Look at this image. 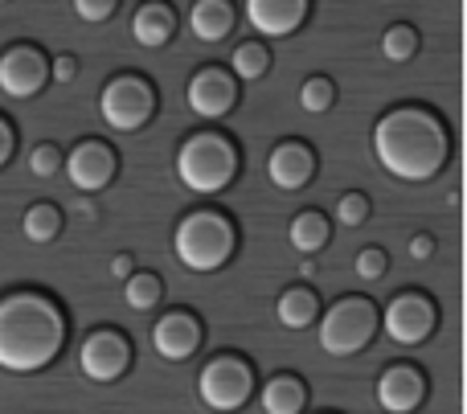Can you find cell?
<instances>
[{
	"label": "cell",
	"mask_w": 467,
	"mask_h": 414,
	"mask_svg": "<svg viewBox=\"0 0 467 414\" xmlns=\"http://www.w3.org/2000/svg\"><path fill=\"white\" fill-rule=\"evenodd\" d=\"M66 345V316L46 292L0 295V369L5 374H41Z\"/></svg>",
	"instance_id": "6da1fadb"
},
{
	"label": "cell",
	"mask_w": 467,
	"mask_h": 414,
	"mask_svg": "<svg viewBox=\"0 0 467 414\" xmlns=\"http://www.w3.org/2000/svg\"><path fill=\"white\" fill-rule=\"evenodd\" d=\"M373 152L398 181H427L447 164V128L427 107H398L373 128Z\"/></svg>",
	"instance_id": "7a4b0ae2"
},
{
	"label": "cell",
	"mask_w": 467,
	"mask_h": 414,
	"mask_svg": "<svg viewBox=\"0 0 467 414\" xmlns=\"http://www.w3.org/2000/svg\"><path fill=\"white\" fill-rule=\"evenodd\" d=\"M234 243H238V238H234V222L218 210L185 213V218L177 222V234H172V251H177L181 267L197 271V275L226 267L234 254Z\"/></svg>",
	"instance_id": "3957f363"
},
{
	"label": "cell",
	"mask_w": 467,
	"mask_h": 414,
	"mask_svg": "<svg viewBox=\"0 0 467 414\" xmlns=\"http://www.w3.org/2000/svg\"><path fill=\"white\" fill-rule=\"evenodd\" d=\"M238 172V152L218 131H197L177 148V177L193 193H222Z\"/></svg>",
	"instance_id": "277c9868"
},
{
	"label": "cell",
	"mask_w": 467,
	"mask_h": 414,
	"mask_svg": "<svg viewBox=\"0 0 467 414\" xmlns=\"http://www.w3.org/2000/svg\"><path fill=\"white\" fill-rule=\"evenodd\" d=\"M373 328H378V308H373L369 300H361V295H348L337 308L324 312L320 345L332 357H353V353H361L365 345H369Z\"/></svg>",
	"instance_id": "5b68a950"
},
{
	"label": "cell",
	"mask_w": 467,
	"mask_h": 414,
	"mask_svg": "<svg viewBox=\"0 0 467 414\" xmlns=\"http://www.w3.org/2000/svg\"><path fill=\"white\" fill-rule=\"evenodd\" d=\"M99 115L111 131H140L156 115V90L140 74H119L99 95Z\"/></svg>",
	"instance_id": "8992f818"
},
{
	"label": "cell",
	"mask_w": 467,
	"mask_h": 414,
	"mask_svg": "<svg viewBox=\"0 0 467 414\" xmlns=\"http://www.w3.org/2000/svg\"><path fill=\"white\" fill-rule=\"evenodd\" d=\"M250 390H254V374H250V366L242 357H234V353H222V357L205 361V369L197 374V394H202V402L210 410H238L242 402L250 398Z\"/></svg>",
	"instance_id": "52a82bcc"
},
{
	"label": "cell",
	"mask_w": 467,
	"mask_h": 414,
	"mask_svg": "<svg viewBox=\"0 0 467 414\" xmlns=\"http://www.w3.org/2000/svg\"><path fill=\"white\" fill-rule=\"evenodd\" d=\"M131 366V345L123 333H115V328H99V333H90L87 341L78 345V369L82 378H90V382L107 386V382H119L123 374H128Z\"/></svg>",
	"instance_id": "ba28073f"
},
{
	"label": "cell",
	"mask_w": 467,
	"mask_h": 414,
	"mask_svg": "<svg viewBox=\"0 0 467 414\" xmlns=\"http://www.w3.org/2000/svg\"><path fill=\"white\" fill-rule=\"evenodd\" d=\"M49 82V57L37 46H8L0 54V90L8 98H33Z\"/></svg>",
	"instance_id": "9c48e42d"
},
{
	"label": "cell",
	"mask_w": 467,
	"mask_h": 414,
	"mask_svg": "<svg viewBox=\"0 0 467 414\" xmlns=\"http://www.w3.org/2000/svg\"><path fill=\"white\" fill-rule=\"evenodd\" d=\"M115 169H119V160H115L111 144H103V140H78L70 148V156H66V177H70V185L78 193L107 189L115 181Z\"/></svg>",
	"instance_id": "30bf717a"
},
{
	"label": "cell",
	"mask_w": 467,
	"mask_h": 414,
	"mask_svg": "<svg viewBox=\"0 0 467 414\" xmlns=\"http://www.w3.org/2000/svg\"><path fill=\"white\" fill-rule=\"evenodd\" d=\"M381 325H386L389 341L419 345V341H427L431 328H435V308H431L427 295L406 292V295H394V300H389V308L381 312Z\"/></svg>",
	"instance_id": "8fae6325"
},
{
	"label": "cell",
	"mask_w": 467,
	"mask_h": 414,
	"mask_svg": "<svg viewBox=\"0 0 467 414\" xmlns=\"http://www.w3.org/2000/svg\"><path fill=\"white\" fill-rule=\"evenodd\" d=\"M185 98H189V107H193V115H202V119H222L234 107V98H238V82H234L230 70L205 66V70H197L193 78H189Z\"/></svg>",
	"instance_id": "7c38bea8"
},
{
	"label": "cell",
	"mask_w": 467,
	"mask_h": 414,
	"mask_svg": "<svg viewBox=\"0 0 467 414\" xmlns=\"http://www.w3.org/2000/svg\"><path fill=\"white\" fill-rule=\"evenodd\" d=\"M152 349L164 361H189L202 349V320L193 312H164L152 325Z\"/></svg>",
	"instance_id": "4fadbf2b"
},
{
	"label": "cell",
	"mask_w": 467,
	"mask_h": 414,
	"mask_svg": "<svg viewBox=\"0 0 467 414\" xmlns=\"http://www.w3.org/2000/svg\"><path fill=\"white\" fill-rule=\"evenodd\" d=\"M422 398H427V382L414 366H389L378 378V402L389 414H410Z\"/></svg>",
	"instance_id": "5bb4252c"
},
{
	"label": "cell",
	"mask_w": 467,
	"mask_h": 414,
	"mask_svg": "<svg viewBox=\"0 0 467 414\" xmlns=\"http://www.w3.org/2000/svg\"><path fill=\"white\" fill-rule=\"evenodd\" d=\"M316 172V156L307 144H299V140H287V144H279L271 152V160H266V177L275 181L279 189H304L307 181H312Z\"/></svg>",
	"instance_id": "9a60e30c"
},
{
	"label": "cell",
	"mask_w": 467,
	"mask_h": 414,
	"mask_svg": "<svg viewBox=\"0 0 467 414\" xmlns=\"http://www.w3.org/2000/svg\"><path fill=\"white\" fill-rule=\"evenodd\" d=\"M307 16L304 0H250L246 21L266 37H287L291 29H299V21Z\"/></svg>",
	"instance_id": "2e32d148"
},
{
	"label": "cell",
	"mask_w": 467,
	"mask_h": 414,
	"mask_svg": "<svg viewBox=\"0 0 467 414\" xmlns=\"http://www.w3.org/2000/svg\"><path fill=\"white\" fill-rule=\"evenodd\" d=\"M172 29H177V13L169 5H140L136 16H131V37L144 49H161L172 41Z\"/></svg>",
	"instance_id": "e0dca14e"
},
{
	"label": "cell",
	"mask_w": 467,
	"mask_h": 414,
	"mask_svg": "<svg viewBox=\"0 0 467 414\" xmlns=\"http://www.w3.org/2000/svg\"><path fill=\"white\" fill-rule=\"evenodd\" d=\"M189 29L197 41H222L234 29V8L226 0H197L189 8Z\"/></svg>",
	"instance_id": "ac0fdd59"
},
{
	"label": "cell",
	"mask_w": 467,
	"mask_h": 414,
	"mask_svg": "<svg viewBox=\"0 0 467 414\" xmlns=\"http://www.w3.org/2000/svg\"><path fill=\"white\" fill-rule=\"evenodd\" d=\"M275 316H279L283 328H307L316 316H320V300H316L312 287H291V292L279 295Z\"/></svg>",
	"instance_id": "d6986e66"
},
{
	"label": "cell",
	"mask_w": 467,
	"mask_h": 414,
	"mask_svg": "<svg viewBox=\"0 0 467 414\" xmlns=\"http://www.w3.org/2000/svg\"><path fill=\"white\" fill-rule=\"evenodd\" d=\"M304 386H299V378L291 374H279L271 378V382L263 386V394H258V402H263L266 414H299L304 410Z\"/></svg>",
	"instance_id": "ffe728a7"
},
{
	"label": "cell",
	"mask_w": 467,
	"mask_h": 414,
	"mask_svg": "<svg viewBox=\"0 0 467 414\" xmlns=\"http://www.w3.org/2000/svg\"><path fill=\"white\" fill-rule=\"evenodd\" d=\"M21 234L29 238L33 246L54 243V238L62 234V210H57V205H49V202L29 205V210H25V218H21Z\"/></svg>",
	"instance_id": "44dd1931"
},
{
	"label": "cell",
	"mask_w": 467,
	"mask_h": 414,
	"mask_svg": "<svg viewBox=\"0 0 467 414\" xmlns=\"http://www.w3.org/2000/svg\"><path fill=\"white\" fill-rule=\"evenodd\" d=\"M324 243H328V222H324V213H316V210L296 213V222H291V246L312 254V251H320Z\"/></svg>",
	"instance_id": "7402d4cb"
},
{
	"label": "cell",
	"mask_w": 467,
	"mask_h": 414,
	"mask_svg": "<svg viewBox=\"0 0 467 414\" xmlns=\"http://www.w3.org/2000/svg\"><path fill=\"white\" fill-rule=\"evenodd\" d=\"M161 295H164V284L152 271H136V275L123 284V300H128L131 312H152L156 304H161Z\"/></svg>",
	"instance_id": "603a6c76"
},
{
	"label": "cell",
	"mask_w": 467,
	"mask_h": 414,
	"mask_svg": "<svg viewBox=\"0 0 467 414\" xmlns=\"http://www.w3.org/2000/svg\"><path fill=\"white\" fill-rule=\"evenodd\" d=\"M266 66H271V54H266V46H258V41H242V46H234V54H230L234 78L254 82V78H263V74H266Z\"/></svg>",
	"instance_id": "cb8c5ba5"
},
{
	"label": "cell",
	"mask_w": 467,
	"mask_h": 414,
	"mask_svg": "<svg viewBox=\"0 0 467 414\" xmlns=\"http://www.w3.org/2000/svg\"><path fill=\"white\" fill-rule=\"evenodd\" d=\"M414 49H419V33H414L410 25H394V29H386V37H381V54H386L389 62H406V57H414Z\"/></svg>",
	"instance_id": "d4e9b609"
},
{
	"label": "cell",
	"mask_w": 467,
	"mask_h": 414,
	"mask_svg": "<svg viewBox=\"0 0 467 414\" xmlns=\"http://www.w3.org/2000/svg\"><path fill=\"white\" fill-rule=\"evenodd\" d=\"M62 169H66V156H62V148L49 144V140H46V144H37V148L29 152V172H33L37 181L57 177Z\"/></svg>",
	"instance_id": "484cf974"
},
{
	"label": "cell",
	"mask_w": 467,
	"mask_h": 414,
	"mask_svg": "<svg viewBox=\"0 0 467 414\" xmlns=\"http://www.w3.org/2000/svg\"><path fill=\"white\" fill-rule=\"evenodd\" d=\"M299 103H304L307 115H320L332 107V82L328 78H307L304 90H299Z\"/></svg>",
	"instance_id": "4316f807"
},
{
	"label": "cell",
	"mask_w": 467,
	"mask_h": 414,
	"mask_svg": "<svg viewBox=\"0 0 467 414\" xmlns=\"http://www.w3.org/2000/svg\"><path fill=\"white\" fill-rule=\"evenodd\" d=\"M365 218H369V202H365L361 193H345L337 202V222L340 226H361Z\"/></svg>",
	"instance_id": "83f0119b"
},
{
	"label": "cell",
	"mask_w": 467,
	"mask_h": 414,
	"mask_svg": "<svg viewBox=\"0 0 467 414\" xmlns=\"http://www.w3.org/2000/svg\"><path fill=\"white\" fill-rule=\"evenodd\" d=\"M357 275L361 279H381L386 275V254H381L378 246H365V251L357 254Z\"/></svg>",
	"instance_id": "f1b7e54d"
},
{
	"label": "cell",
	"mask_w": 467,
	"mask_h": 414,
	"mask_svg": "<svg viewBox=\"0 0 467 414\" xmlns=\"http://www.w3.org/2000/svg\"><path fill=\"white\" fill-rule=\"evenodd\" d=\"M74 13H78L82 21H107V16L115 13V0H78Z\"/></svg>",
	"instance_id": "f546056e"
},
{
	"label": "cell",
	"mask_w": 467,
	"mask_h": 414,
	"mask_svg": "<svg viewBox=\"0 0 467 414\" xmlns=\"http://www.w3.org/2000/svg\"><path fill=\"white\" fill-rule=\"evenodd\" d=\"M49 78L54 82H74L78 78V57H70V54L54 57V62H49Z\"/></svg>",
	"instance_id": "4dcf8cb0"
},
{
	"label": "cell",
	"mask_w": 467,
	"mask_h": 414,
	"mask_svg": "<svg viewBox=\"0 0 467 414\" xmlns=\"http://www.w3.org/2000/svg\"><path fill=\"white\" fill-rule=\"evenodd\" d=\"M13 152H16V128L5 119V115H0V169L13 160Z\"/></svg>",
	"instance_id": "1f68e13d"
},
{
	"label": "cell",
	"mask_w": 467,
	"mask_h": 414,
	"mask_svg": "<svg viewBox=\"0 0 467 414\" xmlns=\"http://www.w3.org/2000/svg\"><path fill=\"white\" fill-rule=\"evenodd\" d=\"M111 275L123 279V284L136 275V263H131V254H115V259H111Z\"/></svg>",
	"instance_id": "d6a6232c"
},
{
	"label": "cell",
	"mask_w": 467,
	"mask_h": 414,
	"mask_svg": "<svg viewBox=\"0 0 467 414\" xmlns=\"http://www.w3.org/2000/svg\"><path fill=\"white\" fill-rule=\"evenodd\" d=\"M431 251H435V243H431L427 234H419V238L410 243V254H414V259H431Z\"/></svg>",
	"instance_id": "836d02e7"
},
{
	"label": "cell",
	"mask_w": 467,
	"mask_h": 414,
	"mask_svg": "<svg viewBox=\"0 0 467 414\" xmlns=\"http://www.w3.org/2000/svg\"><path fill=\"white\" fill-rule=\"evenodd\" d=\"M74 213H82V218H87V222H90V218H95V213H99V210H95V205H90V202H78V205H74Z\"/></svg>",
	"instance_id": "e575fe53"
},
{
	"label": "cell",
	"mask_w": 467,
	"mask_h": 414,
	"mask_svg": "<svg viewBox=\"0 0 467 414\" xmlns=\"http://www.w3.org/2000/svg\"><path fill=\"white\" fill-rule=\"evenodd\" d=\"M299 275H304V279H312V275H316V263H312V259H304V267H299Z\"/></svg>",
	"instance_id": "d590c367"
}]
</instances>
